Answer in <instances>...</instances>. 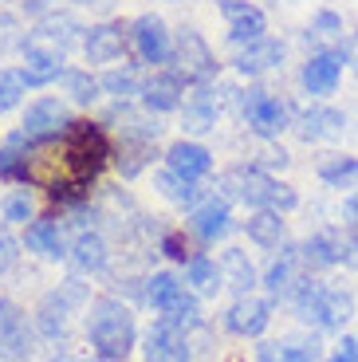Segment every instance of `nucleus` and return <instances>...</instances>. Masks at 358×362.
I'll return each mask as SVG.
<instances>
[{
  "mask_svg": "<svg viewBox=\"0 0 358 362\" xmlns=\"http://www.w3.org/2000/svg\"><path fill=\"white\" fill-rule=\"evenodd\" d=\"M146 362H189V339L178 323L161 319L146 331Z\"/></svg>",
  "mask_w": 358,
  "mask_h": 362,
  "instance_id": "nucleus-11",
  "label": "nucleus"
},
{
  "mask_svg": "<svg viewBox=\"0 0 358 362\" xmlns=\"http://www.w3.org/2000/svg\"><path fill=\"white\" fill-rule=\"evenodd\" d=\"M103 362H107V358H103Z\"/></svg>",
  "mask_w": 358,
  "mask_h": 362,
  "instance_id": "nucleus-50",
  "label": "nucleus"
},
{
  "mask_svg": "<svg viewBox=\"0 0 358 362\" xmlns=\"http://www.w3.org/2000/svg\"><path fill=\"white\" fill-rule=\"evenodd\" d=\"M319 181L331 189H358V158H331L319 165Z\"/></svg>",
  "mask_w": 358,
  "mask_h": 362,
  "instance_id": "nucleus-31",
  "label": "nucleus"
},
{
  "mask_svg": "<svg viewBox=\"0 0 358 362\" xmlns=\"http://www.w3.org/2000/svg\"><path fill=\"white\" fill-rule=\"evenodd\" d=\"M24 75L16 71H0V115H8L12 107L20 103V95H24Z\"/></svg>",
  "mask_w": 358,
  "mask_h": 362,
  "instance_id": "nucleus-38",
  "label": "nucleus"
},
{
  "mask_svg": "<svg viewBox=\"0 0 358 362\" xmlns=\"http://www.w3.org/2000/svg\"><path fill=\"white\" fill-rule=\"evenodd\" d=\"M221 8L229 12V16H236L241 8H248V0H221Z\"/></svg>",
  "mask_w": 358,
  "mask_h": 362,
  "instance_id": "nucleus-46",
  "label": "nucleus"
},
{
  "mask_svg": "<svg viewBox=\"0 0 358 362\" xmlns=\"http://www.w3.org/2000/svg\"><path fill=\"white\" fill-rule=\"evenodd\" d=\"M158 189L166 193L173 205H193V201L201 197L197 185H193L189 177H181V173H173V170H161V173H158Z\"/></svg>",
  "mask_w": 358,
  "mask_h": 362,
  "instance_id": "nucleus-34",
  "label": "nucleus"
},
{
  "mask_svg": "<svg viewBox=\"0 0 358 362\" xmlns=\"http://www.w3.org/2000/svg\"><path fill=\"white\" fill-rule=\"evenodd\" d=\"M63 87H67V95L75 103H91L103 90V83H95L87 71H63Z\"/></svg>",
  "mask_w": 358,
  "mask_h": 362,
  "instance_id": "nucleus-36",
  "label": "nucleus"
},
{
  "mask_svg": "<svg viewBox=\"0 0 358 362\" xmlns=\"http://www.w3.org/2000/svg\"><path fill=\"white\" fill-rule=\"evenodd\" d=\"M323 346L315 335H287L279 343H260L256 358L260 362H319Z\"/></svg>",
  "mask_w": 358,
  "mask_h": 362,
  "instance_id": "nucleus-14",
  "label": "nucleus"
},
{
  "mask_svg": "<svg viewBox=\"0 0 358 362\" xmlns=\"http://www.w3.org/2000/svg\"><path fill=\"white\" fill-rule=\"evenodd\" d=\"M209 165H213V158H209V150L197 142H178V146L166 150V170L181 173V177H189V181L205 177Z\"/></svg>",
  "mask_w": 358,
  "mask_h": 362,
  "instance_id": "nucleus-20",
  "label": "nucleus"
},
{
  "mask_svg": "<svg viewBox=\"0 0 358 362\" xmlns=\"http://www.w3.org/2000/svg\"><path fill=\"white\" fill-rule=\"evenodd\" d=\"M342 213H347V221H350V225L358 221V193H350V197L342 201Z\"/></svg>",
  "mask_w": 358,
  "mask_h": 362,
  "instance_id": "nucleus-45",
  "label": "nucleus"
},
{
  "mask_svg": "<svg viewBox=\"0 0 358 362\" xmlns=\"http://www.w3.org/2000/svg\"><path fill=\"white\" fill-rule=\"evenodd\" d=\"M75 32H79V24H75L71 16H59V12H47L44 16V24L32 32L36 40H44V44H52V47H59L63 55H67V47L75 44Z\"/></svg>",
  "mask_w": 358,
  "mask_h": 362,
  "instance_id": "nucleus-28",
  "label": "nucleus"
},
{
  "mask_svg": "<svg viewBox=\"0 0 358 362\" xmlns=\"http://www.w3.org/2000/svg\"><path fill=\"white\" fill-rule=\"evenodd\" d=\"M185 280L201 291V296H216V288H224V276H221V264L209 260V256H193L185 264Z\"/></svg>",
  "mask_w": 358,
  "mask_h": 362,
  "instance_id": "nucleus-30",
  "label": "nucleus"
},
{
  "mask_svg": "<svg viewBox=\"0 0 358 362\" xmlns=\"http://www.w3.org/2000/svg\"><path fill=\"white\" fill-rule=\"evenodd\" d=\"M67 127H71V118H67V107H63L59 99H36L28 107L20 130H24L32 142H47V138H59Z\"/></svg>",
  "mask_w": 358,
  "mask_h": 362,
  "instance_id": "nucleus-9",
  "label": "nucleus"
},
{
  "mask_svg": "<svg viewBox=\"0 0 358 362\" xmlns=\"http://www.w3.org/2000/svg\"><path fill=\"white\" fill-rule=\"evenodd\" d=\"M173 59H178V71L185 75V79H197V83H205L209 75L216 71L213 52H209V44L197 36V32H193V28H181V32H178Z\"/></svg>",
  "mask_w": 358,
  "mask_h": 362,
  "instance_id": "nucleus-5",
  "label": "nucleus"
},
{
  "mask_svg": "<svg viewBox=\"0 0 358 362\" xmlns=\"http://www.w3.org/2000/svg\"><path fill=\"white\" fill-rule=\"evenodd\" d=\"M248 240L260 248H279L284 240V217L276 209H256V217L248 221Z\"/></svg>",
  "mask_w": 358,
  "mask_h": 362,
  "instance_id": "nucleus-27",
  "label": "nucleus"
},
{
  "mask_svg": "<svg viewBox=\"0 0 358 362\" xmlns=\"http://www.w3.org/2000/svg\"><path fill=\"white\" fill-rule=\"evenodd\" d=\"M189 225H193V233H197L201 240H221V236L233 228V221H229V205H224V201H205L201 209H193Z\"/></svg>",
  "mask_w": 358,
  "mask_h": 362,
  "instance_id": "nucleus-23",
  "label": "nucleus"
},
{
  "mask_svg": "<svg viewBox=\"0 0 358 362\" xmlns=\"http://www.w3.org/2000/svg\"><path fill=\"white\" fill-rule=\"evenodd\" d=\"M83 299H87V291H83L79 280L59 284V288L44 299V308H40V331H44L47 339L63 335V331H67V311H71V303H83Z\"/></svg>",
  "mask_w": 358,
  "mask_h": 362,
  "instance_id": "nucleus-12",
  "label": "nucleus"
},
{
  "mask_svg": "<svg viewBox=\"0 0 358 362\" xmlns=\"http://www.w3.org/2000/svg\"><path fill=\"white\" fill-rule=\"evenodd\" d=\"M342 79V55L339 52H315L311 59L299 71V83H304L307 95H331Z\"/></svg>",
  "mask_w": 358,
  "mask_h": 362,
  "instance_id": "nucleus-13",
  "label": "nucleus"
},
{
  "mask_svg": "<svg viewBox=\"0 0 358 362\" xmlns=\"http://www.w3.org/2000/svg\"><path fill=\"white\" fill-rule=\"evenodd\" d=\"M134 44H138V55H142L146 64H166V59L173 55L170 32H166V20L161 16H138Z\"/></svg>",
  "mask_w": 358,
  "mask_h": 362,
  "instance_id": "nucleus-15",
  "label": "nucleus"
},
{
  "mask_svg": "<svg viewBox=\"0 0 358 362\" xmlns=\"http://www.w3.org/2000/svg\"><path fill=\"white\" fill-rule=\"evenodd\" d=\"M28 12H47V0H24Z\"/></svg>",
  "mask_w": 358,
  "mask_h": 362,
  "instance_id": "nucleus-47",
  "label": "nucleus"
},
{
  "mask_svg": "<svg viewBox=\"0 0 358 362\" xmlns=\"http://www.w3.org/2000/svg\"><path fill=\"white\" fill-rule=\"evenodd\" d=\"M28 252L44 256V260H63V236H59V225L55 221H32L28 225V236H24Z\"/></svg>",
  "mask_w": 358,
  "mask_h": 362,
  "instance_id": "nucleus-24",
  "label": "nucleus"
},
{
  "mask_svg": "<svg viewBox=\"0 0 358 362\" xmlns=\"http://www.w3.org/2000/svg\"><path fill=\"white\" fill-rule=\"evenodd\" d=\"M150 150H154V138H130V134H122V146H118V170H122L126 177H134V173L146 165Z\"/></svg>",
  "mask_w": 358,
  "mask_h": 362,
  "instance_id": "nucleus-33",
  "label": "nucleus"
},
{
  "mask_svg": "<svg viewBox=\"0 0 358 362\" xmlns=\"http://www.w3.org/2000/svg\"><path fill=\"white\" fill-rule=\"evenodd\" d=\"M0 213H4L8 225H28L32 221V197H28V189H12L8 197L0 201Z\"/></svg>",
  "mask_w": 358,
  "mask_h": 362,
  "instance_id": "nucleus-35",
  "label": "nucleus"
},
{
  "mask_svg": "<svg viewBox=\"0 0 358 362\" xmlns=\"http://www.w3.org/2000/svg\"><path fill=\"white\" fill-rule=\"evenodd\" d=\"M244 118H248L252 134L260 138H276L287 127V110L279 99H272L268 90H248L244 95Z\"/></svg>",
  "mask_w": 358,
  "mask_h": 362,
  "instance_id": "nucleus-10",
  "label": "nucleus"
},
{
  "mask_svg": "<svg viewBox=\"0 0 358 362\" xmlns=\"http://www.w3.org/2000/svg\"><path fill=\"white\" fill-rule=\"evenodd\" d=\"M67 256H71L75 272H103L107 268V240L99 233H83Z\"/></svg>",
  "mask_w": 358,
  "mask_h": 362,
  "instance_id": "nucleus-26",
  "label": "nucleus"
},
{
  "mask_svg": "<svg viewBox=\"0 0 358 362\" xmlns=\"http://www.w3.org/2000/svg\"><path fill=\"white\" fill-rule=\"evenodd\" d=\"M87 339H91V351L99 358L122 362L126 354L134 351V339H138L130 308L118 303V299H95L87 311Z\"/></svg>",
  "mask_w": 358,
  "mask_h": 362,
  "instance_id": "nucleus-1",
  "label": "nucleus"
},
{
  "mask_svg": "<svg viewBox=\"0 0 358 362\" xmlns=\"http://www.w3.org/2000/svg\"><path fill=\"white\" fill-rule=\"evenodd\" d=\"M221 276H224V288H233L236 296H252V288H256V268H252L248 252H241V248H224Z\"/></svg>",
  "mask_w": 358,
  "mask_h": 362,
  "instance_id": "nucleus-22",
  "label": "nucleus"
},
{
  "mask_svg": "<svg viewBox=\"0 0 358 362\" xmlns=\"http://www.w3.org/2000/svg\"><path fill=\"white\" fill-rule=\"evenodd\" d=\"M161 248H166V256H173V260H185V245H181V236H166Z\"/></svg>",
  "mask_w": 358,
  "mask_h": 362,
  "instance_id": "nucleus-44",
  "label": "nucleus"
},
{
  "mask_svg": "<svg viewBox=\"0 0 358 362\" xmlns=\"http://www.w3.org/2000/svg\"><path fill=\"white\" fill-rule=\"evenodd\" d=\"M342 115L335 107H307L299 110L296 118V134L304 138V142H327V138H339L342 134Z\"/></svg>",
  "mask_w": 358,
  "mask_h": 362,
  "instance_id": "nucleus-17",
  "label": "nucleus"
},
{
  "mask_svg": "<svg viewBox=\"0 0 358 362\" xmlns=\"http://www.w3.org/2000/svg\"><path fill=\"white\" fill-rule=\"evenodd\" d=\"M229 36H233V44H252V40L264 36V12L260 8H241L236 16H229Z\"/></svg>",
  "mask_w": 358,
  "mask_h": 362,
  "instance_id": "nucleus-32",
  "label": "nucleus"
},
{
  "mask_svg": "<svg viewBox=\"0 0 358 362\" xmlns=\"http://www.w3.org/2000/svg\"><path fill=\"white\" fill-rule=\"evenodd\" d=\"M181 296H185V288H181V280L173 272H158V276H150V284H146V299H150V308H158L161 315H166Z\"/></svg>",
  "mask_w": 358,
  "mask_h": 362,
  "instance_id": "nucleus-29",
  "label": "nucleus"
},
{
  "mask_svg": "<svg viewBox=\"0 0 358 362\" xmlns=\"http://www.w3.org/2000/svg\"><path fill=\"white\" fill-rule=\"evenodd\" d=\"M296 268H299V252H291L287 248L284 256H279L276 264H272L268 272H264V288H268V296L272 299H279V296H291V291L299 288V276H296Z\"/></svg>",
  "mask_w": 358,
  "mask_h": 362,
  "instance_id": "nucleus-25",
  "label": "nucleus"
},
{
  "mask_svg": "<svg viewBox=\"0 0 358 362\" xmlns=\"http://www.w3.org/2000/svg\"><path fill=\"white\" fill-rule=\"evenodd\" d=\"M20 75H24L28 87H47V83L63 79V52L52 44H44V40H36V36H28Z\"/></svg>",
  "mask_w": 358,
  "mask_h": 362,
  "instance_id": "nucleus-4",
  "label": "nucleus"
},
{
  "mask_svg": "<svg viewBox=\"0 0 358 362\" xmlns=\"http://www.w3.org/2000/svg\"><path fill=\"white\" fill-rule=\"evenodd\" d=\"M161 319H170V323H178V327H197V323H201L197 299H193V296H189V291H185V296H181L178 303H173V308L166 311V315H161Z\"/></svg>",
  "mask_w": 358,
  "mask_h": 362,
  "instance_id": "nucleus-39",
  "label": "nucleus"
},
{
  "mask_svg": "<svg viewBox=\"0 0 358 362\" xmlns=\"http://www.w3.org/2000/svg\"><path fill=\"white\" fill-rule=\"evenodd\" d=\"M350 248H358V240H347L339 228H323V233H315L304 240L299 260L311 264V268H331V264L350 260Z\"/></svg>",
  "mask_w": 358,
  "mask_h": 362,
  "instance_id": "nucleus-8",
  "label": "nucleus"
},
{
  "mask_svg": "<svg viewBox=\"0 0 358 362\" xmlns=\"http://www.w3.org/2000/svg\"><path fill=\"white\" fill-rule=\"evenodd\" d=\"M83 52H87L91 64H115L122 55V28L118 24H95L83 36Z\"/></svg>",
  "mask_w": 358,
  "mask_h": 362,
  "instance_id": "nucleus-21",
  "label": "nucleus"
},
{
  "mask_svg": "<svg viewBox=\"0 0 358 362\" xmlns=\"http://www.w3.org/2000/svg\"><path fill=\"white\" fill-rule=\"evenodd\" d=\"M28 36L20 32V20L8 16V12H0V55H8V52H24Z\"/></svg>",
  "mask_w": 358,
  "mask_h": 362,
  "instance_id": "nucleus-37",
  "label": "nucleus"
},
{
  "mask_svg": "<svg viewBox=\"0 0 358 362\" xmlns=\"http://www.w3.org/2000/svg\"><path fill=\"white\" fill-rule=\"evenodd\" d=\"M354 71H358V55H354Z\"/></svg>",
  "mask_w": 358,
  "mask_h": 362,
  "instance_id": "nucleus-49",
  "label": "nucleus"
},
{
  "mask_svg": "<svg viewBox=\"0 0 358 362\" xmlns=\"http://www.w3.org/2000/svg\"><path fill=\"white\" fill-rule=\"evenodd\" d=\"M279 64H284V44H279V40H268V36L252 40V44H241V52H236V59H233V67L241 75H264Z\"/></svg>",
  "mask_w": 358,
  "mask_h": 362,
  "instance_id": "nucleus-16",
  "label": "nucleus"
},
{
  "mask_svg": "<svg viewBox=\"0 0 358 362\" xmlns=\"http://www.w3.org/2000/svg\"><path fill=\"white\" fill-rule=\"evenodd\" d=\"M331 362H335V358H331Z\"/></svg>",
  "mask_w": 358,
  "mask_h": 362,
  "instance_id": "nucleus-51",
  "label": "nucleus"
},
{
  "mask_svg": "<svg viewBox=\"0 0 358 362\" xmlns=\"http://www.w3.org/2000/svg\"><path fill=\"white\" fill-rule=\"evenodd\" d=\"M32 351V331H28L24 311L12 299H0V358L4 362H20Z\"/></svg>",
  "mask_w": 358,
  "mask_h": 362,
  "instance_id": "nucleus-6",
  "label": "nucleus"
},
{
  "mask_svg": "<svg viewBox=\"0 0 358 362\" xmlns=\"http://www.w3.org/2000/svg\"><path fill=\"white\" fill-rule=\"evenodd\" d=\"M181 75H166V71H158V75H150V79L142 83V103H146V110H154V115H166V110H178L181 107Z\"/></svg>",
  "mask_w": 358,
  "mask_h": 362,
  "instance_id": "nucleus-19",
  "label": "nucleus"
},
{
  "mask_svg": "<svg viewBox=\"0 0 358 362\" xmlns=\"http://www.w3.org/2000/svg\"><path fill=\"white\" fill-rule=\"evenodd\" d=\"M99 83H103L107 95H115V99H126V95H134V90H138V83H134V75H130V71H107Z\"/></svg>",
  "mask_w": 358,
  "mask_h": 362,
  "instance_id": "nucleus-40",
  "label": "nucleus"
},
{
  "mask_svg": "<svg viewBox=\"0 0 358 362\" xmlns=\"http://www.w3.org/2000/svg\"><path fill=\"white\" fill-rule=\"evenodd\" d=\"M16 240H12V233L8 228H0V276H4V272L12 268V260H16Z\"/></svg>",
  "mask_w": 358,
  "mask_h": 362,
  "instance_id": "nucleus-42",
  "label": "nucleus"
},
{
  "mask_svg": "<svg viewBox=\"0 0 358 362\" xmlns=\"http://www.w3.org/2000/svg\"><path fill=\"white\" fill-rule=\"evenodd\" d=\"M221 189L229 193L233 201H244L252 209H276V213H287V209H296L299 197L291 185L284 181L268 177L264 170H233L221 177Z\"/></svg>",
  "mask_w": 358,
  "mask_h": 362,
  "instance_id": "nucleus-3",
  "label": "nucleus"
},
{
  "mask_svg": "<svg viewBox=\"0 0 358 362\" xmlns=\"http://www.w3.org/2000/svg\"><path fill=\"white\" fill-rule=\"evenodd\" d=\"M335 362H358V339H347V335H342V343H339V354H335Z\"/></svg>",
  "mask_w": 358,
  "mask_h": 362,
  "instance_id": "nucleus-43",
  "label": "nucleus"
},
{
  "mask_svg": "<svg viewBox=\"0 0 358 362\" xmlns=\"http://www.w3.org/2000/svg\"><path fill=\"white\" fill-rule=\"evenodd\" d=\"M216 127V99L213 90L201 83L193 95H185V107H181V130L185 134H209Z\"/></svg>",
  "mask_w": 358,
  "mask_h": 362,
  "instance_id": "nucleus-18",
  "label": "nucleus"
},
{
  "mask_svg": "<svg viewBox=\"0 0 358 362\" xmlns=\"http://www.w3.org/2000/svg\"><path fill=\"white\" fill-rule=\"evenodd\" d=\"M291 308H296L299 323H311L319 331H342L354 315V296L347 288H335V284L304 280L291 291Z\"/></svg>",
  "mask_w": 358,
  "mask_h": 362,
  "instance_id": "nucleus-2",
  "label": "nucleus"
},
{
  "mask_svg": "<svg viewBox=\"0 0 358 362\" xmlns=\"http://www.w3.org/2000/svg\"><path fill=\"white\" fill-rule=\"evenodd\" d=\"M75 4H107V0H75Z\"/></svg>",
  "mask_w": 358,
  "mask_h": 362,
  "instance_id": "nucleus-48",
  "label": "nucleus"
},
{
  "mask_svg": "<svg viewBox=\"0 0 358 362\" xmlns=\"http://www.w3.org/2000/svg\"><path fill=\"white\" fill-rule=\"evenodd\" d=\"M272 323V299H256V296H241L233 308L224 311V327L233 335L244 339H260Z\"/></svg>",
  "mask_w": 358,
  "mask_h": 362,
  "instance_id": "nucleus-7",
  "label": "nucleus"
},
{
  "mask_svg": "<svg viewBox=\"0 0 358 362\" xmlns=\"http://www.w3.org/2000/svg\"><path fill=\"white\" fill-rule=\"evenodd\" d=\"M311 36H315V40H331V36H342V20L335 16V12H319V16L311 20Z\"/></svg>",
  "mask_w": 358,
  "mask_h": 362,
  "instance_id": "nucleus-41",
  "label": "nucleus"
}]
</instances>
